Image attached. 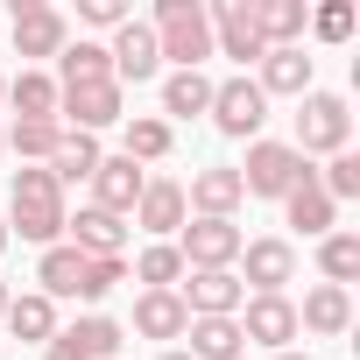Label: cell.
I'll return each mask as SVG.
<instances>
[{
  "mask_svg": "<svg viewBox=\"0 0 360 360\" xmlns=\"http://www.w3.org/2000/svg\"><path fill=\"white\" fill-rule=\"evenodd\" d=\"M64 184L50 169H22L15 176V233L22 240H36V248H57V233H64Z\"/></svg>",
  "mask_w": 360,
  "mask_h": 360,
  "instance_id": "1",
  "label": "cell"
},
{
  "mask_svg": "<svg viewBox=\"0 0 360 360\" xmlns=\"http://www.w3.org/2000/svg\"><path fill=\"white\" fill-rule=\"evenodd\" d=\"M155 50L176 57V71H198L212 57V22H205L198 0H162L155 8Z\"/></svg>",
  "mask_w": 360,
  "mask_h": 360,
  "instance_id": "2",
  "label": "cell"
},
{
  "mask_svg": "<svg viewBox=\"0 0 360 360\" xmlns=\"http://www.w3.org/2000/svg\"><path fill=\"white\" fill-rule=\"evenodd\" d=\"M311 162L290 148V141H255L248 148V162H240V191H255V198H290L297 184H311Z\"/></svg>",
  "mask_w": 360,
  "mask_h": 360,
  "instance_id": "3",
  "label": "cell"
},
{
  "mask_svg": "<svg viewBox=\"0 0 360 360\" xmlns=\"http://www.w3.org/2000/svg\"><path fill=\"white\" fill-rule=\"evenodd\" d=\"M346 134H353V113H346V99H332V92H304V113H297V155L311 162L318 148H346Z\"/></svg>",
  "mask_w": 360,
  "mask_h": 360,
  "instance_id": "4",
  "label": "cell"
},
{
  "mask_svg": "<svg viewBox=\"0 0 360 360\" xmlns=\"http://www.w3.org/2000/svg\"><path fill=\"white\" fill-rule=\"evenodd\" d=\"M184 240H176V255H184V269H233L240 262V226L233 219H191L176 226Z\"/></svg>",
  "mask_w": 360,
  "mask_h": 360,
  "instance_id": "5",
  "label": "cell"
},
{
  "mask_svg": "<svg viewBox=\"0 0 360 360\" xmlns=\"http://www.w3.org/2000/svg\"><path fill=\"white\" fill-rule=\"evenodd\" d=\"M205 22H212V43L226 57H240V64H262L269 57V43L255 29V0H219V8H205Z\"/></svg>",
  "mask_w": 360,
  "mask_h": 360,
  "instance_id": "6",
  "label": "cell"
},
{
  "mask_svg": "<svg viewBox=\"0 0 360 360\" xmlns=\"http://www.w3.org/2000/svg\"><path fill=\"white\" fill-rule=\"evenodd\" d=\"M212 120H219V134H255L262 120H269V92L255 85V78H226V85H212Z\"/></svg>",
  "mask_w": 360,
  "mask_h": 360,
  "instance_id": "7",
  "label": "cell"
},
{
  "mask_svg": "<svg viewBox=\"0 0 360 360\" xmlns=\"http://www.w3.org/2000/svg\"><path fill=\"white\" fill-rule=\"evenodd\" d=\"M106 57H113V85H120V78H134V85H141V78H155V71H162L155 29H148V22H134V15L113 29V50H106Z\"/></svg>",
  "mask_w": 360,
  "mask_h": 360,
  "instance_id": "8",
  "label": "cell"
},
{
  "mask_svg": "<svg viewBox=\"0 0 360 360\" xmlns=\"http://www.w3.org/2000/svg\"><path fill=\"white\" fill-rule=\"evenodd\" d=\"M184 304L191 318H233L240 311V276L233 269H191V283H184Z\"/></svg>",
  "mask_w": 360,
  "mask_h": 360,
  "instance_id": "9",
  "label": "cell"
},
{
  "mask_svg": "<svg viewBox=\"0 0 360 360\" xmlns=\"http://www.w3.org/2000/svg\"><path fill=\"white\" fill-rule=\"evenodd\" d=\"M141 184H148V176H141V162H127V155H99V169H92V205L120 219V212H134Z\"/></svg>",
  "mask_w": 360,
  "mask_h": 360,
  "instance_id": "10",
  "label": "cell"
},
{
  "mask_svg": "<svg viewBox=\"0 0 360 360\" xmlns=\"http://www.w3.org/2000/svg\"><path fill=\"white\" fill-rule=\"evenodd\" d=\"M240 325V339H255V346H297V304L290 297H255L248 304V318H233Z\"/></svg>",
  "mask_w": 360,
  "mask_h": 360,
  "instance_id": "11",
  "label": "cell"
},
{
  "mask_svg": "<svg viewBox=\"0 0 360 360\" xmlns=\"http://www.w3.org/2000/svg\"><path fill=\"white\" fill-rule=\"evenodd\" d=\"M57 113H71L78 134H99V127L120 120V85H113V78H106V85H71V92H57Z\"/></svg>",
  "mask_w": 360,
  "mask_h": 360,
  "instance_id": "12",
  "label": "cell"
},
{
  "mask_svg": "<svg viewBox=\"0 0 360 360\" xmlns=\"http://www.w3.org/2000/svg\"><path fill=\"white\" fill-rule=\"evenodd\" d=\"M15 50L22 57H64V15L57 8H15Z\"/></svg>",
  "mask_w": 360,
  "mask_h": 360,
  "instance_id": "13",
  "label": "cell"
},
{
  "mask_svg": "<svg viewBox=\"0 0 360 360\" xmlns=\"http://www.w3.org/2000/svg\"><path fill=\"white\" fill-rule=\"evenodd\" d=\"M64 233H71V248H78L85 262H99V255H120V240H127V226H120L113 212H99V205H85L78 219H64Z\"/></svg>",
  "mask_w": 360,
  "mask_h": 360,
  "instance_id": "14",
  "label": "cell"
},
{
  "mask_svg": "<svg viewBox=\"0 0 360 360\" xmlns=\"http://www.w3.org/2000/svg\"><path fill=\"white\" fill-rule=\"evenodd\" d=\"M134 219H141L148 233H176V226H184V184H169V176H148L141 198H134Z\"/></svg>",
  "mask_w": 360,
  "mask_h": 360,
  "instance_id": "15",
  "label": "cell"
},
{
  "mask_svg": "<svg viewBox=\"0 0 360 360\" xmlns=\"http://www.w3.org/2000/svg\"><path fill=\"white\" fill-rule=\"evenodd\" d=\"M240 198H248V191H240V169H198L184 205H198V219H233Z\"/></svg>",
  "mask_w": 360,
  "mask_h": 360,
  "instance_id": "16",
  "label": "cell"
},
{
  "mask_svg": "<svg viewBox=\"0 0 360 360\" xmlns=\"http://www.w3.org/2000/svg\"><path fill=\"white\" fill-rule=\"evenodd\" d=\"M290 269H297L290 240H255V248H248V283H255V297H283ZM248 283H240V290H248Z\"/></svg>",
  "mask_w": 360,
  "mask_h": 360,
  "instance_id": "17",
  "label": "cell"
},
{
  "mask_svg": "<svg viewBox=\"0 0 360 360\" xmlns=\"http://www.w3.org/2000/svg\"><path fill=\"white\" fill-rule=\"evenodd\" d=\"M191 325V311L176 304V290H141V304H134V332L141 339H176Z\"/></svg>",
  "mask_w": 360,
  "mask_h": 360,
  "instance_id": "18",
  "label": "cell"
},
{
  "mask_svg": "<svg viewBox=\"0 0 360 360\" xmlns=\"http://www.w3.org/2000/svg\"><path fill=\"white\" fill-rule=\"evenodd\" d=\"M92 169H99V141L78 134V127H64V141L50 148V176H57V184H92Z\"/></svg>",
  "mask_w": 360,
  "mask_h": 360,
  "instance_id": "19",
  "label": "cell"
},
{
  "mask_svg": "<svg viewBox=\"0 0 360 360\" xmlns=\"http://www.w3.org/2000/svg\"><path fill=\"white\" fill-rule=\"evenodd\" d=\"M57 92H71V85H106L113 78V57H106V43H64V57H57Z\"/></svg>",
  "mask_w": 360,
  "mask_h": 360,
  "instance_id": "20",
  "label": "cell"
},
{
  "mask_svg": "<svg viewBox=\"0 0 360 360\" xmlns=\"http://www.w3.org/2000/svg\"><path fill=\"white\" fill-rule=\"evenodd\" d=\"M184 332H191V360H240V346H248L233 318H191Z\"/></svg>",
  "mask_w": 360,
  "mask_h": 360,
  "instance_id": "21",
  "label": "cell"
},
{
  "mask_svg": "<svg viewBox=\"0 0 360 360\" xmlns=\"http://www.w3.org/2000/svg\"><path fill=\"white\" fill-rule=\"evenodd\" d=\"M346 318H353V304H346V290H332V283H318L311 297H304V311H297V332L311 325V332H346Z\"/></svg>",
  "mask_w": 360,
  "mask_h": 360,
  "instance_id": "22",
  "label": "cell"
},
{
  "mask_svg": "<svg viewBox=\"0 0 360 360\" xmlns=\"http://www.w3.org/2000/svg\"><path fill=\"white\" fill-rule=\"evenodd\" d=\"M255 85H262V92H297V99H304V85H311V57H304V50H269Z\"/></svg>",
  "mask_w": 360,
  "mask_h": 360,
  "instance_id": "23",
  "label": "cell"
},
{
  "mask_svg": "<svg viewBox=\"0 0 360 360\" xmlns=\"http://www.w3.org/2000/svg\"><path fill=\"white\" fill-rule=\"evenodd\" d=\"M8 325H15V339H57V304L36 290V297H8Z\"/></svg>",
  "mask_w": 360,
  "mask_h": 360,
  "instance_id": "24",
  "label": "cell"
},
{
  "mask_svg": "<svg viewBox=\"0 0 360 360\" xmlns=\"http://www.w3.org/2000/svg\"><path fill=\"white\" fill-rule=\"evenodd\" d=\"M162 113H176V120L212 113V78H205V71H176V78L162 85Z\"/></svg>",
  "mask_w": 360,
  "mask_h": 360,
  "instance_id": "25",
  "label": "cell"
},
{
  "mask_svg": "<svg viewBox=\"0 0 360 360\" xmlns=\"http://www.w3.org/2000/svg\"><path fill=\"white\" fill-rule=\"evenodd\" d=\"M283 212H290L297 233H332V198L318 191V176H311V184H297V191L283 198Z\"/></svg>",
  "mask_w": 360,
  "mask_h": 360,
  "instance_id": "26",
  "label": "cell"
},
{
  "mask_svg": "<svg viewBox=\"0 0 360 360\" xmlns=\"http://www.w3.org/2000/svg\"><path fill=\"white\" fill-rule=\"evenodd\" d=\"M43 297H78V283H85V255L78 248H43Z\"/></svg>",
  "mask_w": 360,
  "mask_h": 360,
  "instance_id": "27",
  "label": "cell"
},
{
  "mask_svg": "<svg viewBox=\"0 0 360 360\" xmlns=\"http://www.w3.org/2000/svg\"><path fill=\"white\" fill-rule=\"evenodd\" d=\"M8 99H15L22 120H57V85H50L43 71H22V78L8 85Z\"/></svg>",
  "mask_w": 360,
  "mask_h": 360,
  "instance_id": "28",
  "label": "cell"
},
{
  "mask_svg": "<svg viewBox=\"0 0 360 360\" xmlns=\"http://www.w3.org/2000/svg\"><path fill=\"white\" fill-rule=\"evenodd\" d=\"M318 269L332 276V290H346V283L360 276V233H325V248H318Z\"/></svg>",
  "mask_w": 360,
  "mask_h": 360,
  "instance_id": "29",
  "label": "cell"
},
{
  "mask_svg": "<svg viewBox=\"0 0 360 360\" xmlns=\"http://www.w3.org/2000/svg\"><path fill=\"white\" fill-rule=\"evenodd\" d=\"M64 141V127L57 120H15L8 134H0V148H15V155H50Z\"/></svg>",
  "mask_w": 360,
  "mask_h": 360,
  "instance_id": "30",
  "label": "cell"
},
{
  "mask_svg": "<svg viewBox=\"0 0 360 360\" xmlns=\"http://www.w3.org/2000/svg\"><path fill=\"white\" fill-rule=\"evenodd\" d=\"M134 276H141L148 290H169L176 276H184V255H176L169 240H155V248H141V262H134Z\"/></svg>",
  "mask_w": 360,
  "mask_h": 360,
  "instance_id": "31",
  "label": "cell"
},
{
  "mask_svg": "<svg viewBox=\"0 0 360 360\" xmlns=\"http://www.w3.org/2000/svg\"><path fill=\"white\" fill-rule=\"evenodd\" d=\"M169 155V120H127V162Z\"/></svg>",
  "mask_w": 360,
  "mask_h": 360,
  "instance_id": "32",
  "label": "cell"
},
{
  "mask_svg": "<svg viewBox=\"0 0 360 360\" xmlns=\"http://www.w3.org/2000/svg\"><path fill=\"white\" fill-rule=\"evenodd\" d=\"M71 339L85 346V360H113V353H120V325H113V318H78Z\"/></svg>",
  "mask_w": 360,
  "mask_h": 360,
  "instance_id": "33",
  "label": "cell"
},
{
  "mask_svg": "<svg viewBox=\"0 0 360 360\" xmlns=\"http://www.w3.org/2000/svg\"><path fill=\"white\" fill-rule=\"evenodd\" d=\"M318 191H325V198H360V155H346V148H339Z\"/></svg>",
  "mask_w": 360,
  "mask_h": 360,
  "instance_id": "34",
  "label": "cell"
},
{
  "mask_svg": "<svg viewBox=\"0 0 360 360\" xmlns=\"http://www.w3.org/2000/svg\"><path fill=\"white\" fill-rule=\"evenodd\" d=\"M120 276H127V269H120V255H99V262H85V283H78V297H85V304H99V297H106Z\"/></svg>",
  "mask_w": 360,
  "mask_h": 360,
  "instance_id": "35",
  "label": "cell"
},
{
  "mask_svg": "<svg viewBox=\"0 0 360 360\" xmlns=\"http://www.w3.org/2000/svg\"><path fill=\"white\" fill-rule=\"evenodd\" d=\"M311 29H318L325 43H346V36H353V8H346V0H332V8L311 15Z\"/></svg>",
  "mask_w": 360,
  "mask_h": 360,
  "instance_id": "36",
  "label": "cell"
},
{
  "mask_svg": "<svg viewBox=\"0 0 360 360\" xmlns=\"http://www.w3.org/2000/svg\"><path fill=\"white\" fill-rule=\"evenodd\" d=\"M78 15L99 22V29H120V22H127V0H78Z\"/></svg>",
  "mask_w": 360,
  "mask_h": 360,
  "instance_id": "37",
  "label": "cell"
},
{
  "mask_svg": "<svg viewBox=\"0 0 360 360\" xmlns=\"http://www.w3.org/2000/svg\"><path fill=\"white\" fill-rule=\"evenodd\" d=\"M43 360H85V346H78V339H71V332H57V339H50V353H43Z\"/></svg>",
  "mask_w": 360,
  "mask_h": 360,
  "instance_id": "38",
  "label": "cell"
},
{
  "mask_svg": "<svg viewBox=\"0 0 360 360\" xmlns=\"http://www.w3.org/2000/svg\"><path fill=\"white\" fill-rule=\"evenodd\" d=\"M276 360H311V353H297V346H283V353H276Z\"/></svg>",
  "mask_w": 360,
  "mask_h": 360,
  "instance_id": "39",
  "label": "cell"
},
{
  "mask_svg": "<svg viewBox=\"0 0 360 360\" xmlns=\"http://www.w3.org/2000/svg\"><path fill=\"white\" fill-rule=\"evenodd\" d=\"M162 360H191V353H184V346H176V353H162Z\"/></svg>",
  "mask_w": 360,
  "mask_h": 360,
  "instance_id": "40",
  "label": "cell"
},
{
  "mask_svg": "<svg viewBox=\"0 0 360 360\" xmlns=\"http://www.w3.org/2000/svg\"><path fill=\"white\" fill-rule=\"evenodd\" d=\"M0 311H8V283H0Z\"/></svg>",
  "mask_w": 360,
  "mask_h": 360,
  "instance_id": "41",
  "label": "cell"
},
{
  "mask_svg": "<svg viewBox=\"0 0 360 360\" xmlns=\"http://www.w3.org/2000/svg\"><path fill=\"white\" fill-rule=\"evenodd\" d=\"M0 248H8V226H0Z\"/></svg>",
  "mask_w": 360,
  "mask_h": 360,
  "instance_id": "42",
  "label": "cell"
},
{
  "mask_svg": "<svg viewBox=\"0 0 360 360\" xmlns=\"http://www.w3.org/2000/svg\"><path fill=\"white\" fill-rule=\"evenodd\" d=\"M0 99H8V78H0Z\"/></svg>",
  "mask_w": 360,
  "mask_h": 360,
  "instance_id": "43",
  "label": "cell"
}]
</instances>
